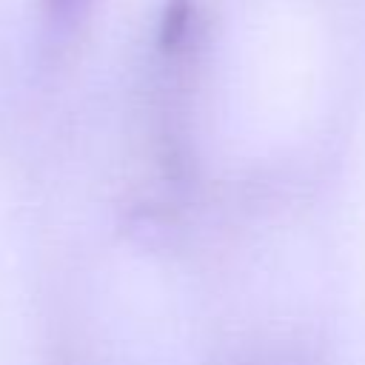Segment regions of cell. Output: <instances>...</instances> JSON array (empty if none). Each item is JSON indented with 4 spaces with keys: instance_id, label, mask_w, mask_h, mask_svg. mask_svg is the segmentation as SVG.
<instances>
[{
    "instance_id": "2",
    "label": "cell",
    "mask_w": 365,
    "mask_h": 365,
    "mask_svg": "<svg viewBox=\"0 0 365 365\" xmlns=\"http://www.w3.org/2000/svg\"><path fill=\"white\" fill-rule=\"evenodd\" d=\"M88 3L91 0H46V9L57 23H74L88 9Z\"/></svg>"
},
{
    "instance_id": "1",
    "label": "cell",
    "mask_w": 365,
    "mask_h": 365,
    "mask_svg": "<svg viewBox=\"0 0 365 365\" xmlns=\"http://www.w3.org/2000/svg\"><path fill=\"white\" fill-rule=\"evenodd\" d=\"M197 31V9L191 0H168L160 31H157V46L163 54H180Z\"/></svg>"
}]
</instances>
